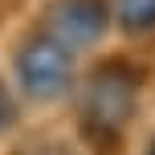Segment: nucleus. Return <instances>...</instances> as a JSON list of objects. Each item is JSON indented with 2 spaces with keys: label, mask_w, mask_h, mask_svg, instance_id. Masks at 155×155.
Listing matches in <instances>:
<instances>
[{
  "label": "nucleus",
  "mask_w": 155,
  "mask_h": 155,
  "mask_svg": "<svg viewBox=\"0 0 155 155\" xmlns=\"http://www.w3.org/2000/svg\"><path fill=\"white\" fill-rule=\"evenodd\" d=\"M139 90H143L139 65L123 61V57L102 61L86 78L82 102H78V123H82V135L90 139V147L98 155L123 147V135L139 110Z\"/></svg>",
  "instance_id": "1"
},
{
  "label": "nucleus",
  "mask_w": 155,
  "mask_h": 155,
  "mask_svg": "<svg viewBox=\"0 0 155 155\" xmlns=\"http://www.w3.org/2000/svg\"><path fill=\"white\" fill-rule=\"evenodd\" d=\"M16 82L29 98L53 102L74 86V49L53 33H37L16 49Z\"/></svg>",
  "instance_id": "2"
},
{
  "label": "nucleus",
  "mask_w": 155,
  "mask_h": 155,
  "mask_svg": "<svg viewBox=\"0 0 155 155\" xmlns=\"http://www.w3.org/2000/svg\"><path fill=\"white\" fill-rule=\"evenodd\" d=\"M110 25V4L106 0H57L49 8V33L70 49H90L102 41Z\"/></svg>",
  "instance_id": "3"
},
{
  "label": "nucleus",
  "mask_w": 155,
  "mask_h": 155,
  "mask_svg": "<svg viewBox=\"0 0 155 155\" xmlns=\"http://www.w3.org/2000/svg\"><path fill=\"white\" fill-rule=\"evenodd\" d=\"M114 16L127 33H151L155 29V0H114Z\"/></svg>",
  "instance_id": "4"
},
{
  "label": "nucleus",
  "mask_w": 155,
  "mask_h": 155,
  "mask_svg": "<svg viewBox=\"0 0 155 155\" xmlns=\"http://www.w3.org/2000/svg\"><path fill=\"white\" fill-rule=\"evenodd\" d=\"M12 118H16V102H12V94H8L4 78H0V131H4V127H12Z\"/></svg>",
  "instance_id": "5"
},
{
  "label": "nucleus",
  "mask_w": 155,
  "mask_h": 155,
  "mask_svg": "<svg viewBox=\"0 0 155 155\" xmlns=\"http://www.w3.org/2000/svg\"><path fill=\"white\" fill-rule=\"evenodd\" d=\"M147 155H155V139H151V147H147Z\"/></svg>",
  "instance_id": "6"
}]
</instances>
